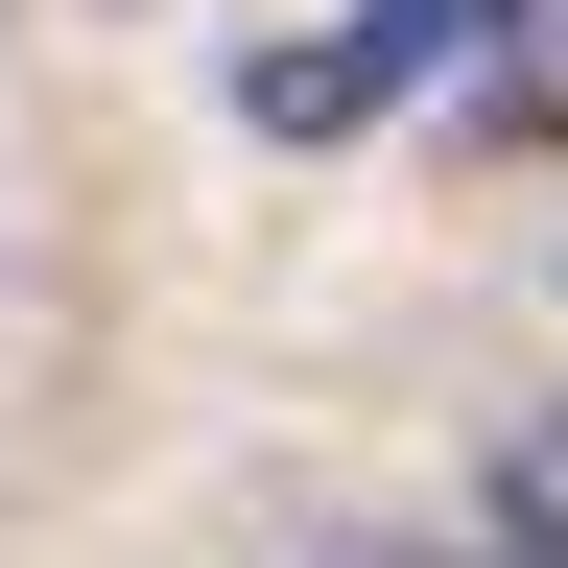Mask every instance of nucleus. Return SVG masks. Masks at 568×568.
Instances as JSON below:
<instances>
[{
  "instance_id": "f257e3e1",
  "label": "nucleus",
  "mask_w": 568,
  "mask_h": 568,
  "mask_svg": "<svg viewBox=\"0 0 568 568\" xmlns=\"http://www.w3.org/2000/svg\"><path fill=\"white\" fill-rule=\"evenodd\" d=\"M474 48H497V0H332V24H284V48H237V119H261V142H355V119L450 95Z\"/></svg>"
},
{
  "instance_id": "7ed1b4c3",
  "label": "nucleus",
  "mask_w": 568,
  "mask_h": 568,
  "mask_svg": "<svg viewBox=\"0 0 568 568\" xmlns=\"http://www.w3.org/2000/svg\"><path fill=\"white\" fill-rule=\"evenodd\" d=\"M474 521H497V568H568V403H545V426H497Z\"/></svg>"
},
{
  "instance_id": "f03ea898",
  "label": "nucleus",
  "mask_w": 568,
  "mask_h": 568,
  "mask_svg": "<svg viewBox=\"0 0 568 568\" xmlns=\"http://www.w3.org/2000/svg\"><path fill=\"white\" fill-rule=\"evenodd\" d=\"M474 142H521V166H568V0H497V48L450 71Z\"/></svg>"
}]
</instances>
